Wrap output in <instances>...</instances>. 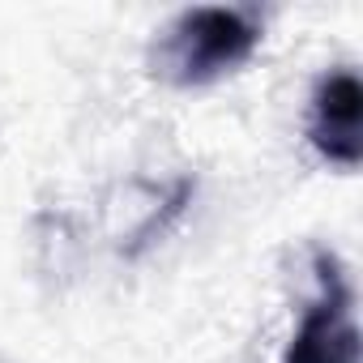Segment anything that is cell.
<instances>
[{"label":"cell","mask_w":363,"mask_h":363,"mask_svg":"<svg viewBox=\"0 0 363 363\" xmlns=\"http://www.w3.org/2000/svg\"><path fill=\"white\" fill-rule=\"evenodd\" d=\"M265 39V18L248 5H193L150 43V73L175 90L214 86L240 73Z\"/></svg>","instance_id":"obj_1"},{"label":"cell","mask_w":363,"mask_h":363,"mask_svg":"<svg viewBox=\"0 0 363 363\" xmlns=\"http://www.w3.org/2000/svg\"><path fill=\"white\" fill-rule=\"evenodd\" d=\"M312 299L303 303L282 363H359V320L354 291L342 261L329 248L312 252Z\"/></svg>","instance_id":"obj_2"},{"label":"cell","mask_w":363,"mask_h":363,"mask_svg":"<svg viewBox=\"0 0 363 363\" xmlns=\"http://www.w3.org/2000/svg\"><path fill=\"white\" fill-rule=\"evenodd\" d=\"M193 193H197L193 175H175V179H162V184H150V179L120 184L111 193V206H107V235H111L116 257L137 261L141 252H150L184 218Z\"/></svg>","instance_id":"obj_3"},{"label":"cell","mask_w":363,"mask_h":363,"mask_svg":"<svg viewBox=\"0 0 363 363\" xmlns=\"http://www.w3.org/2000/svg\"><path fill=\"white\" fill-rule=\"evenodd\" d=\"M308 145L337 171L363 162V86L350 65L325 69L308 99Z\"/></svg>","instance_id":"obj_4"}]
</instances>
